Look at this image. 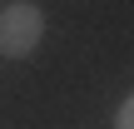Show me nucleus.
<instances>
[{"instance_id": "2", "label": "nucleus", "mask_w": 134, "mask_h": 129, "mask_svg": "<svg viewBox=\"0 0 134 129\" xmlns=\"http://www.w3.org/2000/svg\"><path fill=\"white\" fill-rule=\"evenodd\" d=\"M114 129H134V99H119V109H114Z\"/></svg>"}, {"instance_id": "1", "label": "nucleus", "mask_w": 134, "mask_h": 129, "mask_svg": "<svg viewBox=\"0 0 134 129\" xmlns=\"http://www.w3.org/2000/svg\"><path fill=\"white\" fill-rule=\"evenodd\" d=\"M45 40V10L35 0H15L0 10V55L5 60H25L35 55Z\"/></svg>"}]
</instances>
